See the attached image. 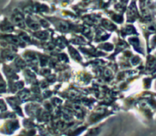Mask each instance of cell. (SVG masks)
I'll list each match as a JSON object with an SVG mask.
<instances>
[{
  "label": "cell",
  "mask_w": 156,
  "mask_h": 136,
  "mask_svg": "<svg viewBox=\"0 0 156 136\" xmlns=\"http://www.w3.org/2000/svg\"><path fill=\"white\" fill-rule=\"evenodd\" d=\"M13 20L15 21V23L16 24H18L19 27H24V21H23V17L21 14H16L13 18Z\"/></svg>",
  "instance_id": "cell-1"
}]
</instances>
